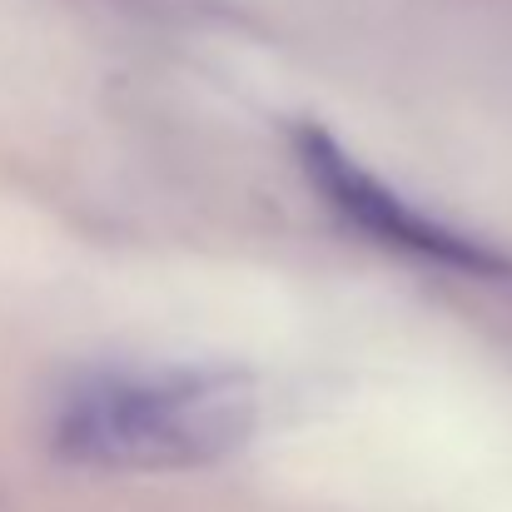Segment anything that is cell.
I'll return each instance as SVG.
<instances>
[{
    "label": "cell",
    "instance_id": "cell-1",
    "mask_svg": "<svg viewBox=\"0 0 512 512\" xmlns=\"http://www.w3.org/2000/svg\"><path fill=\"white\" fill-rule=\"evenodd\" d=\"M259 398L224 368H120L60 393L50 448L80 468L165 473L204 468L249 443Z\"/></svg>",
    "mask_w": 512,
    "mask_h": 512
},
{
    "label": "cell",
    "instance_id": "cell-2",
    "mask_svg": "<svg viewBox=\"0 0 512 512\" xmlns=\"http://www.w3.org/2000/svg\"><path fill=\"white\" fill-rule=\"evenodd\" d=\"M294 150H299V165L314 179V189L339 209L343 219L388 244L393 254H408V259H428L438 269H463V274H483V279H512V259L438 224L433 214L413 209L408 199H398L378 174H368L358 160H348L339 140L329 130H314V125H299L294 130Z\"/></svg>",
    "mask_w": 512,
    "mask_h": 512
}]
</instances>
